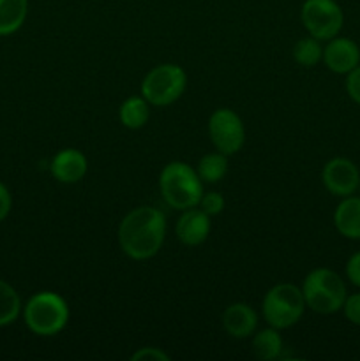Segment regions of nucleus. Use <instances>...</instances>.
Listing matches in <instances>:
<instances>
[{"label":"nucleus","mask_w":360,"mask_h":361,"mask_svg":"<svg viewBox=\"0 0 360 361\" xmlns=\"http://www.w3.org/2000/svg\"><path fill=\"white\" fill-rule=\"evenodd\" d=\"M164 236V215L154 207L134 208L119 226L120 249L134 261H147L154 257L161 250Z\"/></svg>","instance_id":"obj_1"},{"label":"nucleus","mask_w":360,"mask_h":361,"mask_svg":"<svg viewBox=\"0 0 360 361\" xmlns=\"http://www.w3.org/2000/svg\"><path fill=\"white\" fill-rule=\"evenodd\" d=\"M159 190L166 203L175 210H189L198 207L203 196V182L194 168L186 162H169L159 176Z\"/></svg>","instance_id":"obj_2"},{"label":"nucleus","mask_w":360,"mask_h":361,"mask_svg":"<svg viewBox=\"0 0 360 361\" xmlns=\"http://www.w3.org/2000/svg\"><path fill=\"white\" fill-rule=\"evenodd\" d=\"M25 324L39 337H53L67 326L69 307L60 295L41 291L32 296L23 309Z\"/></svg>","instance_id":"obj_3"},{"label":"nucleus","mask_w":360,"mask_h":361,"mask_svg":"<svg viewBox=\"0 0 360 361\" xmlns=\"http://www.w3.org/2000/svg\"><path fill=\"white\" fill-rule=\"evenodd\" d=\"M306 305L318 314H335L342 309L348 296L346 284L339 274L328 268H316L311 271L302 284Z\"/></svg>","instance_id":"obj_4"},{"label":"nucleus","mask_w":360,"mask_h":361,"mask_svg":"<svg viewBox=\"0 0 360 361\" xmlns=\"http://www.w3.org/2000/svg\"><path fill=\"white\" fill-rule=\"evenodd\" d=\"M306 307L302 289L293 284H277L267 291L261 310L272 328L286 330L302 319Z\"/></svg>","instance_id":"obj_5"},{"label":"nucleus","mask_w":360,"mask_h":361,"mask_svg":"<svg viewBox=\"0 0 360 361\" xmlns=\"http://www.w3.org/2000/svg\"><path fill=\"white\" fill-rule=\"evenodd\" d=\"M187 76L184 69L175 63H161L154 67L141 81V94L150 106H169L182 97L186 90Z\"/></svg>","instance_id":"obj_6"},{"label":"nucleus","mask_w":360,"mask_h":361,"mask_svg":"<svg viewBox=\"0 0 360 361\" xmlns=\"http://www.w3.org/2000/svg\"><path fill=\"white\" fill-rule=\"evenodd\" d=\"M300 20L309 35L318 41H330L342 30L344 14L335 0H306L300 11Z\"/></svg>","instance_id":"obj_7"},{"label":"nucleus","mask_w":360,"mask_h":361,"mask_svg":"<svg viewBox=\"0 0 360 361\" xmlns=\"http://www.w3.org/2000/svg\"><path fill=\"white\" fill-rule=\"evenodd\" d=\"M208 136L217 152L224 155L236 154L246 141L242 118L229 108L215 109L208 120Z\"/></svg>","instance_id":"obj_8"},{"label":"nucleus","mask_w":360,"mask_h":361,"mask_svg":"<svg viewBox=\"0 0 360 361\" xmlns=\"http://www.w3.org/2000/svg\"><path fill=\"white\" fill-rule=\"evenodd\" d=\"M323 185L332 196L348 197L359 190L360 171L353 161L346 157H334L323 166L321 171Z\"/></svg>","instance_id":"obj_9"},{"label":"nucleus","mask_w":360,"mask_h":361,"mask_svg":"<svg viewBox=\"0 0 360 361\" xmlns=\"http://www.w3.org/2000/svg\"><path fill=\"white\" fill-rule=\"evenodd\" d=\"M323 62L332 73L348 74L360 63V48L348 37H332L323 48Z\"/></svg>","instance_id":"obj_10"},{"label":"nucleus","mask_w":360,"mask_h":361,"mask_svg":"<svg viewBox=\"0 0 360 361\" xmlns=\"http://www.w3.org/2000/svg\"><path fill=\"white\" fill-rule=\"evenodd\" d=\"M175 235L184 245H201L210 235V217L201 208L196 207L184 210L180 219L176 221Z\"/></svg>","instance_id":"obj_11"},{"label":"nucleus","mask_w":360,"mask_h":361,"mask_svg":"<svg viewBox=\"0 0 360 361\" xmlns=\"http://www.w3.org/2000/svg\"><path fill=\"white\" fill-rule=\"evenodd\" d=\"M87 157L76 148L60 150L49 164L53 178L62 183H76L87 175Z\"/></svg>","instance_id":"obj_12"},{"label":"nucleus","mask_w":360,"mask_h":361,"mask_svg":"<svg viewBox=\"0 0 360 361\" xmlns=\"http://www.w3.org/2000/svg\"><path fill=\"white\" fill-rule=\"evenodd\" d=\"M258 316L247 303H232L222 312V328L233 338H247L256 331Z\"/></svg>","instance_id":"obj_13"},{"label":"nucleus","mask_w":360,"mask_h":361,"mask_svg":"<svg viewBox=\"0 0 360 361\" xmlns=\"http://www.w3.org/2000/svg\"><path fill=\"white\" fill-rule=\"evenodd\" d=\"M334 226L344 238L360 240V196L342 197L334 212Z\"/></svg>","instance_id":"obj_14"},{"label":"nucleus","mask_w":360,"mask_h":361,"mask_svg":"<svg viewBox=\"0 0 360 361\" xmlns=\"http://www.w3.org/2000/svg\"><path fill=\"white\" fill-rule=\"evenodd\" d=\"M28 13V0H0V35L20 30Z\"/></svg>","instance_id":"obj_15"},{"label":"nucleus","mask_w":360,"mask_h":361,"mask_svg":"<svg viewBox=\"0 0 360 361\" xmlns=\"http://www.w3.org/2000/svg\"><path fill=\"white\" fill-rule=\"evenodd\" d=\"M119 118L124 127L127 129H141L150 118V104L147 99L141 97H129L120 104Z\"/></svg>","instance_id":"obj_16"},{"label":"nucleus","mask_w":360,"mask_h":361,"mask_svg":"<svg viewBox=\"0 0 360 361\" xmlns=\"http://www.w3.org/2000/svg\"><path fill=\"white\" fill-rule=\"evenodd\" d=\"M282 351V338L279 335L277 328H267L254 335L253 338V353L258 360L272 361L277 360Z\"/></svg>","instance_id":"obj_17"},{"label":"nucleus","mask_w":360,"mask_h":361,"mask_svg":"<svg viewBox=\"0 0 360 361\" xmlns=\"http://www.w3.org/2000/svg\"><path fill=\"white\" fill-rule=\"evenodd\" d=\"M201 182L205 183H217L224 178L228 171V155L215 152V154H207L200 159L196 168Z\"/></svg>","instance_id":"obj_18"},{"label":"nucleus","mask_w":360,"mask_h":361,"mask_svg":"<svg viewBox=\"0 0 360 361\" xmlns=\"http://www.w3.org/2000/svg\"><path fill=\"white\" fill-rule=\"evenodd\" d=\"M21 312V300L16 289L0 281V326L13 324Z\"/></svg>","instance_id":"obj_19"},{"label":"nucleus","mask_w":360,"mask_h":361,"mask_svg":"<svg viewBox=\"0 0 360 361\" xmlns=\"http://www.w3.org/2000/svg\"><path fill=\"white\" fill-rule=\"evenodd\" d=\"M293 59L299 66L314 67L320 63V60H323V48L316 37L309 35L293 46Z\"/></svg>","instance_id":"obj_20"},{"label":"nucleus","mask_w":360,"mask_h":361,"mask_svg":"<svg viewBox=\"0 0 360 361\" xmlns=\"http://www.w3.org/2000/svg\"><path fill=\"white\" fill-rule=\"evenodd\" d=\"M198 207H200L208 217H214V215H219L224 210V197L219 192H203Z\"/></svg>","instance_id":"obj_21"},{"label":"nucleus","mask_w":360,"mask_h":361,"mask_svg":"<svg viewBox=\"0 0 360 361\" xmlns=\"http://www.w3.org/2000/svg\"><path fill=\"white\" fill-rule=\"evenodd\" d=\"M341 310L344 312V317L349 323L360 326V293L346 296L344 305H342Z\"/></svg>","instance_id":"obj_22"},{"label":"nucleus","mask_w":360,"mask_h":361,"mask_svg":"<svg viewBox=\"0 0 360 361\" xmlns=\"http://www.w3.org/2000/svg\"><path fill=\"white\" fill-rule=\"evenodd\" d=\"M346 92L352 97V101L360 104V63L346 74Z\"/></svg>","instance_id":"obj_23"},{"label":"nucleus","mask_w":360,"mask_h":361,"mask_svg":"<svg viewBox=\"0 0 360 361\" xmlns=\"http://www.w3.org/2000/svg\"><path fill=\"white\" fill-rule=\"evenodd\" d=\"M131 361H169V356L159 348H141L131 356Z\"/></svg>","instance_id":"obj_24"},{"label":"nucleus","mask_w":360,"mask_h":361,"mask_svg":"<svg viewBox=\"0 0 360 361\" xmlns=\"http://www.w3.org/2000/svg\"><path fill=\"white\" fill-rule=\"evenodd\" d=\"M346 277L353 286L360 288V250L353 254L346 263Z\"/></svg>","instance_id":"obj_25"},{"label":"nucleus","mask_w":360,"mask_h":361,"mask_svg":"<svg viewBox=\"0 0 360 361\" xmlns=\"http://www.w3.org/2000/svg\"><path fill=\"white\" fill-rule=\"evenodd\" d=\"M11 207H13V197H11L9 189L4 183H0V222L6 221V217L11 212Z\"/></svg>","instance_id":"obj_26"},{"label":"nucleus","mask_w":360,"mask_h":361,"mask_svg":"<svg viewBox=\"0 0 360 361\" xmlns=\"http://www.w3.org/2000/svg\"><path fill=\"white\" fill-rule=\"evenodd\" d=\"M356 192H359V194H360V185H359V190H356Z\"/></svg>","instance_id":"obj_27"}]
</instances>
